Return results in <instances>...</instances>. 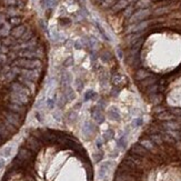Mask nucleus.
<instances>
[{
	"mask_svg": "<svg viewBox=\"0 0 181 181\" xmlns=\"http://www.w3.org/2000/svg\"><path fill=\"white\" fill-rule=\"evenodd\" d=\"M1 181H93V170L76 138L36 130L20 146Z\"/></svg>",
	"mask_w": 181,
	"mask_h": 181,
	"instance_id": "f257e3e1",
	"label": "nucleus"
},
{
	"mask_svg": "<svg viewBox=\"0 0 181 181\" xmlns=\"http://www.w3.org/2000/svg\"><path fill=\"white\" fill-rule=\"evenodd\" d=\"M11 67H19L21 69H40L42 62L39 59L18 58L11 62Z\"/></svg>",
	"mask_w": 181,
	"mask_h": 181,
	"instance_id": "f03ea898",
	"label": "nucleus"
},
{
	"mask_svg": "<svg viewBox=\"0 0 181 181\" xmlns=\"http://www.w3.org/2000/svg\"><path fill=\"white\" fill-rule=\"evenodd\" d=\"M0 119L4 120V121H6L8 123L14 124L15 127H17L18 129H19L21 124L24 123V115H20V113L10 111V110H7V111H4V112L0 113Z\"/></svg>",
	"mask_w": 181,
	"mask_h": 181,
	"instance_id": "7ed1b4c3",
	"label": "nucleus"
},
{
	"mask_svg": "<svg viewBox=\"0 0 181 181\" xmlns=\"http://www.w3.org/2000/svg\"><path fill=\"white\" fill-rule=\"evenodd\" d=\"M151 11L149 9H139L138 11L133 12V15L129 18V24H138V22H141L144 21L146 18H148L150 16Z\"/></svg>",
	"mask_w": 181,
	"mask_h": 181,
	"instance_id": "20e7f679",
	"label": "nucleus"
},
{
	"mask_svg": "<svg viewBox=\"0 0 181 181\" xmlns=\"http://www.w3.org/2000/svg\"><path fill=\"white\" fill-rule=\"evenodd\" d=\"M42 50L39 49H24V50H20L18 52V56L21 58H28V59H39L42 57Z\"/></svg>",
	"mask_w": 181,
	"mask_h": 181,
	"instance_id": "39448f33",
	"label": "nucleus"
},
{
	"mask_svg": "<svg viewBox=\"0 0 181 181\" xmlns=\"http://www.w3.org/2000/svg\"><path fill=\"white\" fill-rule=\"evenodd\" d=\"M148 24H149L148 21H141V22H138V24H133L132 26H130V27L127 29V32H129V34L142 32V31L148 27Z\"/></svg>",
	"mask_w": 181,
	"mask_h": 181,
	"instance_id": "423d86ee",
	"label": "nucleus"
},
{
	"mask_svg": "<svg viewBox=\"0 0 181 181\" xmlns=\"http://www.w3.org/2000/svg\"><path fill=\"white\" fill-rule=\"evenodd\" d=\"M5 108H7L8 110L14 111V112L24 115V113H26V111H27V108H26V106H22V105H17V103H12V102H9V101H8L7 103H5Z\"/></svg>",
	"mask_w": 181,
	"mask_h": 181,
	"instance_id": "0eeeda50",
	"label": "nucleus"
},
{
	"mask_svg": "<svg viewBox=\"0 0 181 181\" xmlns=\"http://www.w3.org/2000/svg\"><path fill=\"white\" fill-rule=\"evenodd\" d=\"M17 81H18V82H20L21 85H24V87H27V88L29 89V90H30V91H31L32 93H34V91H36V89H37L36 82L32 81V80H30V79L24 78V77H22V76H18Z\"/></svg>",
	"mask_w": 181,
	"mask_h": 181,
	"instance_id": "6e6552de",
	"label": "nucleus"
},
{
	"mask_svg": "<svg viewBox=\"0 0 181 181\" xmlns=\"http://www.w3.org/2000/svg\"><path fill=\"white\" fill-rule=\"evenodd\" d=\"M102 111L103 110L100 109L98 106H96L91 110V116H92V118L95 119V121H97V123H99V124L105 122V116H103Z\"/></svg>",
	"mask_w": 181,
	"mask_h": 181,
	"instance_id": "1a4fd4ad",
	"label": "nucleus"
},
{
	"mask_svg": "<svg viewBox=\"0 0 181 181\" xmlns=\"http://www.w3.org/2000/svg\"><path fill=\"white\" fill-rule=\"evenodd\" d=\"M26 31H27V27L24 26V24H19V26L15 27L14 29L10 31V34L14 39L18 40V39H20V38L24 36V34L26 32Z\"/></svg>",
	"mask_w": 181,
	"mask_h": 181,
	"instance_id": "9d476101",
	"label": "nucleus"
},
{
	"mask_svg": "<svg viewBox=\"0 0 181 181\" xmlns=\"http://www.w3.org/2000/svg\"><path fill=\"white\" fill-rule=\"evenodd\" d=\"M128 4H129L128 0H118L116 4L111 7V11H112L113 14H116V12L122 10V9H126L128 7Z\"/></svg>",
	"mask_w": 181,
	"mask_h": 181,
	"instance_id": "9b49d317",
	"label": "nucleus"
},
{
	"mask_svg": "<svg viewBox=\"0 0 181 181\" xmlns=\"http://www.w3.org/2000/svg\"><path fill=\"white\" fill-rule=\"evenodd\" d=\"M149 76H150V73H149V71H147L146 69H139V70L136 72V78H137V80H139V81L144 80V79L148 78Z\"/></svg>",
	"mask_w": 181,
	"mask_h": 181,
	"instance_id": "f8f14e48",
	"label": "nucleus"
},
{
	"mask_svg": "<svg viewBox=\"0 0 181 181\" xmlns=\"http://www.w3.org/2000/svg\"><path fill=\"white\" fill-rule=\"evenodd\" d=\"M109 118L112 120H119L120 118V111L117 107H111L109 109Z\"/></svg>",
	"mask_w": 181,
	"mask_h": 181,
	"instance_id": "ddd939ff",
	"label": "nucleus"
},
{
	"mask_svg": "<svg viewBox=\"0 0 181 181\" xmlns=\"http://www.w3.org/2000/svg\"><path fill=\"white\" fill-rule=\"evenodd\" d=\"M151 5L150 0H138L137 4H136V8L139 9H148V7Z\"/></svg>",
	"mask_w": 181,
	"mask_h": 181,
	"instance_id": "4468645a",
	"label": "nucleus"
},
{
	"mask_svg": "<svg viewBox=\"0 0 181 181\" xmlns=\"http://www.w3.org/2000/svg\"><path fill=\"white\" fill-rule=\"evenodd\" d=\"M122 76L119 75V73H116V75L112 76V78H111V82H112V85L115 87H118V86L121 85V82H122Z\"/></svg>",
	"mask_w": 181,
	"mask_h": 181,
	"instance_id": "2eb2a0df",
	"label": "nucleus"
},
{
	"mask_svg": "<svg viewBox=\"0 0 181 181\" xmlns=\"http://www.w3.org/2000/svg\"><path fill=\"white\" fill-rule=\"evenodd\" d=\"M157 81V78L154 77V76H149L148 78H146L144 80L141 81V83L144 86H148V87H150V86L154 85V82Z\"/></svg>",
	"mask_w": 181,
	"mask_h": 181,
	"instance_id": "dca6fc26",
	"label": "nucleus"
},
{
	"mask_svg": "<svg viewBox=\"0 0 181 181\" xmlns=\"http://www.w3.org/2000/svg\"><path fill=\"white\" fill-rule=\"evenodd\" d=\"M9 34H10V29L8 24H5L4 26L0 27V37H7Z\"/></svg>",
	"mask_w": 181,
	"mask_h": 181,
	"instance_id": "f3484780",
	"label": "nucleus"
},
{
	"mask_svg": "<svg viewBox=\"0 0 181 181\" xmlns=\"http://www.w3.org/2000/svg\"><path fill=\"white\" fill-rule=\"evenodd\" d=\"M97 97V93L93 91V90H87L85 92V96H83V99L85 101H88L90 99H93V98H96Z\"/></svg>",
	"mask_w": 181,
	"mask_h": 181,
	"instance_id": "a211bd4d",
	"label": "nucleus"
},
{
	"mask_svg": "<svg viewBox=\"0 0 181 181\" xmlns=\"http://www.w3.org/2000/svg\"><path fill=\"white\" fill-rule=\"evenodd\" d=\"M21 24V18L16 16V17H10L9 18V24L10 26H15V27H17L19 24Z\"/></svg>",
	"mask_w": 181,
	"mask_h": 181,
	"instance_id": "6ab92c4d",
	"label": "nucleus"
},
{
	"mask_svg": "<svg viewBox=\"0 0 181 181\" xmlns=\"http://www.w3.org/2000/svg\"><path fill=\"white\" fill-rule=\"evenodd\" d=\"M6 14H7L8 16H10V17H16V16H18V9L16 8V6L8 7L7 11H6Z\"/></svg>",
	"mask_w": 181,
	"mask_h": 181,
	"instance_id": "aec40b11",
	"label": "nucleus"
},
{
	"mask_svg": "<svg viewBox=\"0 0 181 181\" xmlns=\"http://www.w3.org/2000/svg\"><path fill=\"white\" fill-rule=\"evenodd\" d=\"M113 136H115L113 130L108 129V130H106V132L103 133V139H105V141H109V140H111V139H112Z\"/></svg>",
	"mask_w": 181,
	"mask_h": 181,
	"instance_id": "412c9836",
	"label": "nucleus"
},
{
	"mask_svg": "<svg viewBox=\"0 0 181 181\" xmlns=\"http://www.w3.org/2000/svg\"><path fill=\"white\" fill-rule=\"evenodd\" d=\"M57 4V0H42V5L44 8H52Z\"/></svg>",
	"mask_w": 181,
	"mask_h": 181,
	"instance_id": "4be33fe9",
	"label": "nucleus"
},
{
	"mask_svg": "<svg viewBox=\"0 0 181 181\" xmlns=\"http://www.w3.org/2000/svg\"><path fill=\"white\" fill-rule=\"evenodd\" d=\"M110 162L109 161H107V162H105V163L101 166V168H100V176H102V173H103V176L106 174V172L108 170H109V167H110Z\"/></svg>",
	"mask_w": 181,
	"mask_h": 181,
	"instance_id": "5701e85b",
	"label": "nucleus"
},
{
	"mask_svg": "<svg viewBox=\"0 0 181 181\" xmlns=\"http://www.w3.org/2000/svg\"><path fill=\"white\" fill-rule=\"evenodd\" d=\"M97 28H98V29H99V31H100V34H101V36H102L103 38H105V39H106L107 41H110V38H109V36H108V34H107V32H106V30H105V29H103L102 27H101V26H100L99 24H98V22H97Z\"/></svg>",
	"mask_w": 181,
	"mask_h": 181,
	"instance_id": "b1692460",
	"label": "nucleus"
},
{
	"mask_svg": "<svg viewBox=\"0 0 181 181\" xmlns=\"http://www.w3.org/2000/svg\"><path fill=\"white\" fill-rule=\"evenodd\" d=\"M118 147L121 148V149H124V148L127 147V140H126V137H124V136H122V137L118 140Z\"/></svg>",
	"mask_w": 181,
	"mask_h": 181,
	"instance_id": "393cba45",
	"label": "nucleus"
},
{
	"mask_svg": "<svg viewBox=\"0 0 181 181\" xmlns=\"http://www.w3.org/2000/svg\"><path fill=\"white\" fill-rule=\"evenodd\" d=\"M133 15V7H127L126 10H124V12H123V16L126 18H130L131 16Z\"/></svg>",
	"mask_w": 181,
	"mask_h": 181,
	"instance_id": "a878e982",
	"label": "nucleus"
},
{
	"mask_svg": "<svg viewBox=\"0 0 181 181\" xmlns=\"http://www.w3.org/2000/svg\"><path fill=\"white\" fill-rule=\"evenodd\" d=\"M46 105H47V107H48V109H53L56 106L55 100L51 99V98H49V99H47V101H46Z\"/></svg>",
	"mask_w": 181,
	"mask_h": 181,
	"instance_id": "bb28decb",
	"label": "nucleus"
},
{
	"mask_svg": "<svg viewBox=\"0 0 181 181\" xmlns=\"http://www.w3.org/2000/svg\"><path fill=\"white\" fill-rule=\"evenodd\" d=\"M17 1H18V0H4L5 5H6V6H8V7L16 6V5H17Z\"/></svg>",
	"mask_w": 181,
	"mask_h": 181,
	"instance_id": "cd10ccee",
	"label": "nucleus"
},
{
	"mask_svg": "<svg viewBox=\"0 0 181 181\" xmlns=\"http://www.w3.org/2000/svg\"><path fill=\"white\" fill-rule=\"evenodd\" d=\"M72 65H73V58H72V57L67 58L65 60V62H63V66H65V67H70V66Z\"/></svg>",
	"mask_w": 181,
	"mask_h": 181,
	"instance_id": "c85d7f7f",
	"label": "nucleus"
},
{
	"mask_svg": "<svg viewBox=\"0 0 181 181\" xmlns=\"http://www.w3.org/2000/svg\"><path fill=\"white\" fill-rule=\"evenodd\" d=\"M142 123H144V120L141 119V118H137V119L133 120L132 126H133V127H139V126H141Z\"/></svg>",
	"mask_w": 181,
	"mask_h": 181,
	"instance_id": "c756f323",
	"label": "nucleus"
},
{
	"mask_svg": "<svg viewBox=\"0 0 181 181\" xmlns=\"http://www.w3.org/2000/svg\"><path fill=\"white\" fill-rule=\"evenodd\" d=\"M102 158H103V154L101 152V151H99L98 154H95V161H96V162H99V161L101 160Z\"/></svg>",
	"mask_w": 181,
	"mask_h": 181,
	"instance_id": "7c9ffc66",
	"label": "nucleus"
},
{
	"mask_svg": "<svg viewBox=\"0 0 181 181\" xmlns=\"http://www.w3.org/2000/svg\"><path fill=\"white\" fill-rule=\"evenodd\" d=\"M82 47H83V44H81V41H80V40L76 41V42H75V48H76V49H78V50H80V49H82Z\"/></svg>",
	"mask_w": 181,
	"mask_h": 181,
	"instance_id": "2f4dec72",
	"label": "nucleus"
},
{
	"mask_svg": "<svg viewBox=\"0 0 181 181\" xmlns=\"http://www.w3.org/2000/svg\"><path fill=\"white\" fill-rule=\"evenodd\" d=\"M76 82H78V91H81L82 90V88H83V82L81 81V80H80V79H77V80H76Z\"/></svg>",
	"mask_w": 181,
	"mask_h": 181,
	"instance_id": "473e14b6",
	"label": "nucleus"
},
{
	"mask_svg": "<svg viewBox=\"0 0 181 181\" xmlns=\"http://www.w3.org/2000/svg\"><path fill=\"white\" fill-rule=\"evenodd\" d=\"M102 60H105V61H109L110 60V53L109 52H105L102 55Z\"/></svg>",
	"mask_w": 181,
	"mask_h": 181,
	"instance_id": "72a5a7b5",
	"label": "nucleus"
},
{
	"mask_svg": "<svg viewBox=\"0 0 181 181\" xmlns=\"http://www.w3.org/2000/svg\"><path fill=\"white\" fill-rule=\"evenodd\" d=\"M167 11V8H160V9H157L156 10V15H162Z\"/></svg>",
	"mask_w": 181,
	"mask_h": 181,
	"instance_id": "f704fd0d",
	"label": "nucleus"
},
{
	"mask_svg": "<svg viewBox=\"0 0 181 181\" xmlns=\"http://www.w3.org/2000/svg\"><path fill=\"white\" fill-rule=\"evenodd\" d=\"M4 24H5V17L2 15H0V27L4 26Z\"/></svg>",
	"mask_w": 181,
	"mask_h": 181,
	"instance_id": "c9c22d12",
	"label": "nucleus"
},
{
	"mask_svg": "<svg viewBox=\"0 0 181 181\" xmlns=\"http://www.w3.org/2000/svg\"><path fill=\"white\" fill-rule=\"evenodd\" d=\"M117 53H118V57H119L120 59H122V57H123V53H122V51L120 50V49H117Z\"/></svg>",
	"mask_w": 181,
	"mask_h": 181,
	"instance_id": "e433bc0d",
	"label": "nucleus"
},
{
	"mask_svg": "<svg viewBox=\"0 0 181 181\" xmlns=\"http://www.w3.org/2000/svg\"><path fill=\"white\" fill-rule=\"evenodd\" d=\"M101 144H102V141H101V140H97V147L100 148V147H101Z\"/></svg>",
	"mask_w": 181,
	"mask_h": 181,
	"instance_id": "4c0bfd02",
	"label": "nucleus"
},
{
	"mask_svg": "<svg viewBox=\"0 0 181 181\" xmlns=\"http://www.w3.org/2000/svg\"><path fill=\"white\" fill-rule=\"evenodd\" d=\"M4 164H5L4 160H0V168H2V167H4Z\"/></svg>",
	"mask_w": 181,
	"mask_h": 181,
	"instance_id": "58836bf2",
	"label": "nucleus"
},
{
	"mask_svg": "<svg viewBox=\"0 0 181 181\" xmlns=\"http://www.w3.org/2000/svg\"><path fill=\"white\" fill-rule=\"evenodd\" d=\"M96 1H98V2H101V4H102L105 0H96Z\"/></svg>",
	"mask_w": 181,
	"mask_h": 181,
	"instance_id": "ea45409f",
	"label": "nucleus"
},
{
	"mask_svg": "<svg viewBox=\"0 0 181 181\" xmlns=\"http://www.w3.org/2000/svg\"><path fill=\"white\" fill-rule=\"evenodd\" d=\"M1 47H2V41H0V50H1Z\"/></svg>",
	"mask_w": 181,
	"mask_h": 181,
	"instance_id": "a19ab883",
	"label": "nucleus"
}]
</instances>
